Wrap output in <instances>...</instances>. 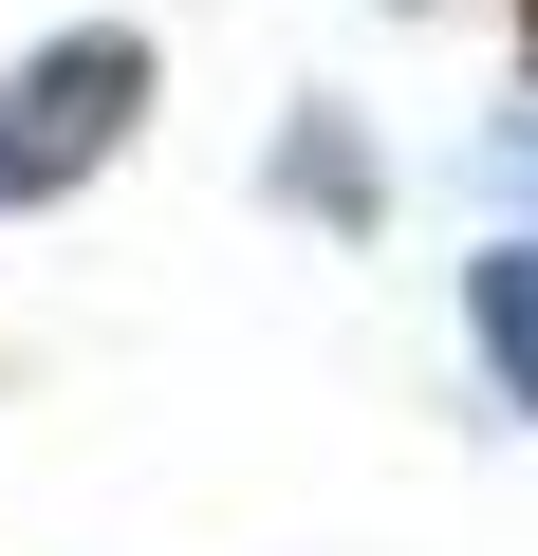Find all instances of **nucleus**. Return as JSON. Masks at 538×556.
Here are the masks:
<instances>
[{"label": "nucleus", "mask_w": 538, "mask_h": 556, "mask_svg": "<svg viewBox=\"0 0 538 556\" xmlns=\"http://www.w3.org/2000/svg\"><path fill=\"white\" fill-rule=\"evenodd\" d=\"M130 130H149V38H130V20L38 38L20 75H0V223H20V204H75Z\"/></svg>", "instance_id": "nucleus-1"}, {"label": "nucleus", "mask_w": 538, "mask_h": 556, "mask_svg": "<svg viewBox=\"0 0 538 556\" xmlns=\"http://www.w3.org/2000/svg\"><path fill=\"white\" fill-rule=\"evenodd\" d=\"M464 334H483L501 408H538V241H483V260H464Z\"/></svg>", "instance_id": "nucleus-2"}]
</instances>
